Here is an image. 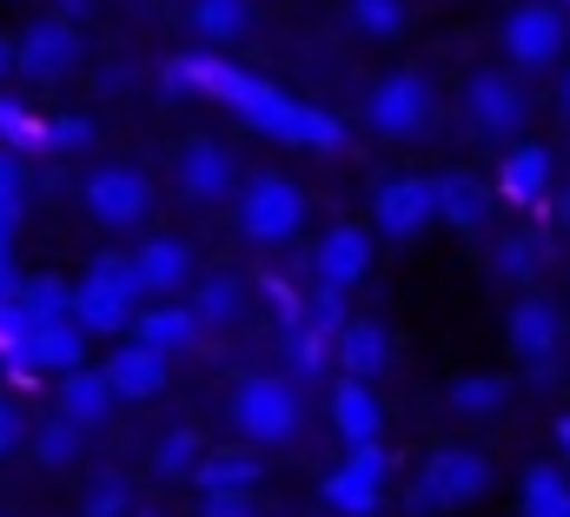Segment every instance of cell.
<instances>
[{
  "mask_svg": "<svg viewBox=\"0 0 570 517\" xmlns=\"http://www.w3.org/2000/svg\"><path fill=\"white\" fill-rule=\"evenodd\" d=\"M33 451H40V465H73L80 458V425L73 418H47L33 431Z\"/></svg>",
  "mask_w": 570,
  "mask_h": 517,
  "instance_id": "e575fe53",
  "label": "cell"
},
{
  "mask_svg": "<svg viewBox=\"0 0 570 517\" xmlns=\"http://www.w3.org/2000/svg\"><path fill=\"white\" fill-rule=\"evenodd\" d=\"M199 517H259L253 491H199Z\"/></svg>",
  "mask_w": 570,
  "mask_h": 517,
  "instance_id": "60d3db41",
  "label": "cell"
},
{
  "mask_svg": "<svg viewBox=\"0 0 570 517\" xmlns=\"http://www.w3.org/2000/svg\"><path fill=\"white\" fill-rule=\"evenodd\" d=\"M140 345H153V352H186L193 339H199V312L193 305H179V299H159V305H146V312H134V325H127Z\"/></svg>",
  "mask_w": 570,
  "mask_h": 517,
  "instance_id": "e0dca14e",
  "label": "cell"
},
{
  "mask_svg": "<svg viewBox=\"0 0 570 517\" xmlns=\"http://www.w3.org/2000/svg\"><path fill=\"white\" fill-rule=\"evenodd\" d=\"M13 445H20V411H13V404L0 398V458H7Z\"/></svg>",
  "mask_w": 570,
  "mask_h": 517,
  "instance_id": "7bdbcfd3",
  "label": "cell"
},
{
  "mask_svg": "<svg viewBox=\"0 0 570 517\" xmlns=\"http://www.w3.org/2000/svg\"><path fill=\"white\" fill-rule=\"evenodd\" d=\"M100 372H107L114 398H159V391H166V352H153L140 339H120Z\"/></svg>",
  "mask_w": 570,
  "mask_h": 517,
  "instance_id": "2e32d148",
  "label": "cell"
},
{
  "mask_svg": "<svg viewBox=\"0 0 570 517\" xmlns=\"http://www.w3.org/2000/svg\"><path fill=\"white\" fill-rule=\"evenodd\" d=\"M13 305H20L27 325H60V319H73V285L53 279V272H33V279H20Z\"/></svg>",
  "mask_w": 570,
  "mask_h": 517,
  "instance_id": "cb8c5ba5",
  "label": "cell"
},
{
  "mask_svg": "<svg viewBox=\"0 0 570 517\" xmlns=\"http://www.w3.org/2000/svg\"><path fill=\"white\" fill-rule=\"evenodd\" d=\"M558 517H570V505H564V511H558Z\"/></svg>",
  "mask_w": 570,
  "mask_h": 517,
  "instance_id": "816d5d0a",
  "label": "cell"
},
{
  "mask_svg": "<svg viewBox=\"0 0 570 517\" xmlns=\"http://www.w3.org/2000/svg\"><path fill=\"white\" fill-rule=\"evenodd\" d=\"M298 319H305L312 332H325V339H332V332L352 319V312H345V285H318V279H312V299L298 305Z\"/></svg>",
  "mask_w": 570,
  "mask_h": 517,
  "instance_id": "836d02e7",
  "label": "cell"
},
{
  "mask_svg": "<svg viewBox=\"0 0 570 517\" xmlns=\"http://www.w3.org/2000/svg\"><path fill=\"white\" fill-rule=\"evenodd\" d=\"M120 511H127V485L120 478H100L87 491V517H120Z\"/></svg>",
  "mask_w": 570,
  "mask_h": 517,
  "instance_id": "b9f144b4",
  "label": "cell"
},
{
  "mask_svg": "<svg viewBox=\"0 0 570 517\" xmlns=\"http://www.w3.org/2000/svg\"><path fill=\"white\" fill-rule=\"evenodd\" d=\"M7 67H13V40H0V74H7Z\"/></svg>",
  "mask_w": 570,
  "mask_h": 517,
  "instance_id": "681fc988",
  "label": "cell"
},
{
  "mask_svg": "<svg viewBox=\"0 0 570 517\" xmlns=\"http://www.w3.org/2000/svg\"><path fill=\"white\" fill-rule=\"evenodd\" d=\"M332 365H338V379H365L372 386L392 365V332L379 319H345L332 332Z\"/></svg>",
  "mask_w": 570,
  "mask_h": 517,
  "instance_id": "4fadbf2b",
  "label": "cell"
},
{
  "mask_svg": "<svg viewBox=\"0 0 570 517\" xmlns=\"http://www.w3.org/2000/svg\"><path fill=\"white\" fill-rule=\"evenodd\" d=\"M451 411L458 418H491V411H504V379H491V372H464V379H451Z\"/></svg>",
  "mask_w": 570,
  "mask_h": 517,
  "instance_id": "f1b7e54d",
  "label": "cell"
},
{
  "mask_svg": "<svg viewBox=\"0 0 570 517\" xmlns=\"http://www.w3.org/2000/svg\"><path fill=\"white\" fill-rule=\"evenodd\" d=\"M199 491H259V451H199Z\"/></svg>",
  "mask_w": 570,
  "mask_h": 517,
  "instance_id": "d4e9b609",
  "label": "cell"
},
{
  "mask_svg": "<svg viewBox=\"0 0 570 517\" xmlns=\"http://www.w3.org/2000/svg\"><path fill=\"white\" fill-rule=\"evenodd\" d=\"M438 220V179H385L372 199V226L385 240H412Z\"/></svg>",
  "mask_w": 570,
  "mask_h": 517,
  "instance_id": "30bf717a",
  "label": "cell"
},
{
  "mask_svg": "<svg viewBox=\"0 0 570 517\" xmlns=\"http://www.w3.org/2000/svg\"><path fill=\"white\" fill-rule=\"evenodd\" d=\"M425 120H431V80L419 67H399L365 94V127L385 133V139H412Z\"/></svg>",
  "mask_w": 570,
  "mask_h": 517,
  "instance_id": "52a82bcc",
  "label": "cell"
},
{
  "mask_svg": "<svg viewBox=\"0 0 570 517\" xmlns=\"http://www.w3.org/2000/svg\"><path fill=\"white\" fill-rule=\"evenodd\" d=\"M80 206L100 226H140L146 206H153V186H146V173H134V166H100V173H87Z\"/></svg>",
  "mask_w": 570,
  "mask_h": 517,
  "instance_id": "9c48e42d",
  "label": "cell"
},
{
  "mask_svg": "<svg viewBox=\"0 0 570 517\" xmlns=\"http://www.w3.org/2000/svg\"><path fill=\"white\" fill-rule=\"evenodd\" d=\"M134 312H140V305H134L127 292H114V285H100V279H80V285H73V325H80L87 339H94V332H107V339H120V332L134 325Z\"/></svg>",
  "mask_w": 570,
  "mask_h": 517,
  "instance_id": "ac0fdd59",
  "label": "cell"
},
{
  "mask_svg": "<svg viewBox=\"0 0 570 517\" xmlns=\"http://www.w3.org/2000/svg\"><path fill=\"white\" fill-rule=\"evenodd\" d=\"M504 332H511V352H518V359H531V365L558 359V339H564L558 305H551V299H538V292H518V299H511Z\"/></svg>",
  "mask_w": 570,
  "mask_h": 517,
  "instance_id": "9a60e30c",
  "label": "cell"
},
{
  "mask_svg": "<svg viewBox=\"0 0 570 517\" xmlns=\"http://www.w3.org/2000/svg\"><path fill=\"white\" fill-rule=\"evenodd\" d=\"M558 226H564V233H570V186H564V193H558Z\"/></svg>",
  "mask_w": 570,
  "mask_h": 517,
  "instance_id": "7dc6e473",
  "label": "cell"
},
{
  "mask_svg": "<svg viewBox=\"0 0 570 517\" xmlns=\"http://www.w3.org/2000/svg\"><path fill=\"white\" fill-rule=\"evenodd\" d=\"M87 279H100V285H114V292H127L134 305L146 299V285H140V265H134V253H100L94 265H87Z\"/></svg>",
  "mask_w": 570,
  "mask_h": 517,
  "instance_id": "d590c367",
  "label": "cell"
},
{
  "mask_svg": "<svg viewBox=\"0 0 570 517\" xmlns=\"http://www.w3.org/2000/svg\"><path fill=\"white\" fill-rule=\"evenodd\" d=\"M332 425H338L345 445H372V438L385 431V404H379V391L365 386V379H338V386H332Z\"/></svg>",
  "mask_w": 570,
  "mask_h": 517,
  "instance_id": "d6986e66",
  "label": "cell"
},
{
  "mask_svg": "<svg viewBox=\"0 0 570 517\" xmlns=\"http://www.w3.org/2000/svg\"><path fill=\"white\" fill-rule=\"evenodd\" d=\"M107 411H114V386H107L100 365H73V372H60V418H73V425L87 431V425H100Z\"/></svg>",
  "mask_w": 570,
  "mask_h": 517,
  "instance_id": "7402d4cb",
  "label": "cell"
},
{
  "mask_svg": "<svg viewBox=\"0 0 570 517\" xmlns=\"http://www.w3.org/2000/svg\"><path fill=\"white\" fill-rule=\"evenodd\" d=\"M87 13V0H60V20H80Z\"/></svg>",
  "mask_w": 570,
  "mask_h": 517,
  "instance_id": "bcb514c9",
  "label": "cell"
},
{
  "mask_svg": "<svg viewBox=\"0 0 570 517\" xmlns=\"http://www.w3.org/2000/svg\"><path fill=\"white\" fill-rule=\"evenodd\" d=\"M27 365H33V372H73V365H87V332H80L73 319L33 325V332H27Z\"/></svg>",
  "mask_w": 570,
  "mask_h": 517,
  "instance_id": "603a6c76",
  "label": "cell"
},
{
  "mask_svg": "<svg viewBox=\"0 0 570 517\" xmlns=\"http://www.w3.org/2000/svg\"><path fill=\"white\" fill-rule=\"evenodd\" d=\"M345 13H352V27L358 33H372V40H399L405 33V0H345Z\"/></svg>",
  "mask_w": 570,
  "mask_h": 517,
  "instance_id": "f546056e",
  "label": "cell"
},
{
  "mask_svg": "<svg viewBox=\"0 0 570 517\" xmlns=\"http://www.w3.org/2000/svg\"><path fill=\"white\" fill-rule=\"evenodd\" d=\"M20 226V193H0V233H13Z\"/></svg>",
  "mask_w": 570,
  "mask_h": 517,
  "instance_id": "f6af8a7d",
  "label": "cell"
},
{
  "mask_svg": "<svg viewBox=\"0 0 570 517\" xmlns=\"http://www.w3.org/2000/svg\"><path fill=\"white\" fill-rule=\"evenodd\" d=\"M27 332H33V325L20 319V305H13V299H0V365H7L20 386L33 379V365H27Z\"/></svg>",
  "mask_w": 570,
  "mask_h": 517,
  "instance_id": "1f68e13d",
  "label": "cell"
},
{
  "mask_svg": "<svg viewBox=\"0 0 570 517\" xmlns=\"http://www.w3.org/2000/svg\"><path fill=\"white\" fill-rule=\"evenodd\" d=\"M564 114H570V67H564Z\"/></svg>",
  "mask_w": 570,
  "mask_h": 517,
  "instance_id": "f907efd6",
  "label": "cell"
},
{
  "mask_svg": "<svg viewBox=\"0 0 570 517\" xmlns=\"http://www.w3.org/2000/svg\"><path fill=\"white\" fill-rule=\"evenodd\" d=\"M524 114H531V100H524V80H518V74L491 67V74H471V80H464V127L471 133L504 139V133L524 127Z\"/></svg>",
  "mask_w": 570,
  "mask_h": 517,
  "instance_id": "ba28073f",
  "label": "cell"
},
{
  "mask_svg": "<svg viewBox=\"0 0 570 517\" xmlns=\"http://www.w3.org/2000/svg\"><path fill=\"white\" fill-rule=\"evenodd\" d=\"M285 352H292V365H298L305 379H318V372L332 365V339H325V332H312V325H298V332L285 339Z\"/></svg>",
  "mask_w": 570,
  "mask_h": 517,
  "instance_id": "f35d334b",
  "label": "cell"
},
{
  "mask_svg": "<svg viewBox=\"0 0 570 517\" xmlns=\"http://www.w3.org/2000/svg\"><path fill=\"white\" fill-rule=\"evenodd\" d=\"M438 220L458 226V233H478L484 226V186L471 173H444L438 179Z\"/></svg>",
  "mask_w": 570,
  "mask_h": 517,
  "instance_id": "484cf974",
  "label": "cell"
},
{
  "mask_svg": "<svg viewBox=\"0 0 570 517\" xmlns=\"http://www.w3.org/2000/svg\"><path fill=\"white\" fill-rule=\"evenodd\" d=\"M385 478H392V451L379 438L372 445H345V458L325 471L318 498H325V511H338V517H372L385 505Z\"/></svg>",
  "mask_w": 570,
  "mask_h": 517,
  "instance_id": "3957f363",
  "label": "cell"
},
{
  "mask_svg": "<svg viewBox=\"0 0 570 517\" xmlns=\"http://www.w3.org/2000/svg\"><path fill=\"white\" fill-rule=\"evenodd\" d=\"M134 265H140L146 299H173L193 279V246L186 240H146L140 253H134Z\"/></svg>",
  "mask_w": 570,
  "mask_h": 517,
  "instance_id": "44dd1931",
  "label": "cell"
},
{
  "mask_svg": "<svg viewBox=\"0 0 570 517\" xmlns=\"http://www.w3.org/2000/svg\"><path fill=\"white\" fill-rule=\"evenodd\" d=\"M73 60H80V33H73V20H60V13L33 20V27L13 40V67L33 74V80H60Z\"/></svg>",
  "mask_w": 570,
  "mask_h": 517,
  "instance_id": "8fae6325",
  "label": "cell"
},
{
  "mask_svg": "<svg viewBox=\"0 0 570 517\" xmlns=\"http://www.w3.org/2000/svg\"><path fill=\"white\" fill-rule=\"evenodd\" d=\"M153 465H159V478H193V465H199V438H193V431H166L159 451H153Z\"/></svg>",
  "mask_w": 570,
  "mask_h": 517,
  "instance_id": "8d00e7d4",
  "label": "cell"
},
{
  "mask_svg": "<svg viewBox=\"0 0 570 517\" xmlns=\"http://www.w3.org/2000/svg\"><path fill=\"white\" fill-rule=\"evenodd\" d=\"M498 47H504V60H511L518 74L558 67V60H564V7H551V0H518V7L504 13V27H498Z\"/></svg>",
  "mask_w": 570,
  "mask_h": 517,
  "instance_id": "8992f818",
  "label": "cell"
},
{
  "mask_svg": "<svg viewBox=\"0 0 570 517\" xmlns=\"http://www.w3.org/2000/svg\"><path fill=\"white\" fill-rule=\"evenodd\" d=\"M193 312H199V325H226V319H239V279H226V272H213V279L199 285V299H193Z\"/></svg>",
  "mask_w": 570,
  "mask_h": 517,
  "instance_id": "d6a6232c",
  "label": "cell"
},
{
  "mask_svg": "<svg viewBox=\"0 0 570 517\" xmlns=\"http://www.w3.org/2000/svg\"><path fill=\"white\" fill-rule=\"evenodd\" d=\"M0 193H20V159L0 146Z\"/></svg>",
  "mask_w": 570,
  "mask_h": 517,
  "instance_id": "ee69618b",
  "label": "cell"
},
{
  "mask_svg": "<svg viewBox=\"0 0 570 517\" xmlns=\"http://www.w3.org/2000/svg\"><path fill=\"white\" fill-rule=\"evenodd\" d=\"M570 505V478L558 465H531L518 485V517H558Z\"/></svg>",
  "mask_w": 570,
  "mask_h": 517,
  "instance_id": "83f0119b",
  "label": "cell"
},
{
  "mask_svg": "<svg viewBox=\"0 0 570 517\" xmlns=\"http://www.w3.org/2000/svg\"><path fill=\"white\" fill-rule=\"evenodd\" d=\"M558 451L570 458V418H558Z\"/></svg>",
  "mask_w": 570,
  "mask_h": 517,
  "instance_id": "c3c4849f",
  "label": "cell"
},
{
  "mask_svg": "<svg viewBox=\"0 0 570 517\" xmlns=\"http://www.w3.org/2000/svg\"><path fill=\"white\" fill-rule=\"evenodd\" d=\"M179 193L199 199V206H219L239 193V173H233V153L219 139H186L179 146Z\"/></svg>",
  "mask_w": 570,
  "mask_h": 517,
  "instance_id": "7c38bea8",
  "label": "cell"
},
{
  "mask_svg": "<svg viewBox=\"0 0 570 517\" xmlns=\"http://www.w3.org/2000/svg\"><path fill=\"white\" fill-rule=\"evenodd\" d=\"M193 33L213 40V47H233L246 27H253V0H193Z\"/></svg>",
  "mask_w": 570,
  "mask_h": 517,
  "instance_id": "4316f807",
  "label": "cell"
},
{
  "mask_svg": "<svg viewBox=\"0 0 570 517\" xmlns=\"http://www.w3.org/2000/svg\"><path fill=\"white\" fill-rule=\"evenodd\" d=\"M484 491H491V458L471 451V445H444V451H431L425 471H419L412 511H458V505H471Z\"/></svg>",
  "mask_w": 570,
  "mask_h": 517,
  "instance_id": "5b68a950",
  "label": "cell"
},
{
  "mask_svg": "<svg viewBox=\"0 0 570 517\" xmlns=\"http://www.w3.org/2000/svg\"><path fill=\"white\" fill-rule=\"evenodd\" d=\"M166 87H193L219 107H233L246 127H259L266 139H285V146H305V153H338L345 146V120H332L325 107L312 100H292L285 87L219 60V53H193V60H166Z\"/></svg>",
  "mask_w": 570,
  "mask_h": 517,
  "instance_id": "6da1fadb",
  "label": "cell"
},
{
  "mask_svg": "<svg viewBox=\"0 0 570 517\" xmlns=\"http://www.w3.org/2000/svg\"><path fill=\"white\" fill-rule=\"evenodd\" d=\"M538 265H544V246L538 240H498V279L524 285V279H538Z\"/></svg>",
  "mask_w": 570,
  "mask_h": 517,
  "instance_id": "74e56055",
  "label": "cell"
},
{
  "mask_svg": "<svg viewBox=\"0 0 570 517\" xmlns=\"http://www.w3.org/2000/svg\"><path fill=\"white\" fill-rule=\"evenodd\" d=\"M239 233L253 240V246H285L298 226H305V193L285 179V173H253L246 186H239Z\"/></svg>",
  "mask_w": 570,
  "mask_h": 517,
  "instance_id": "277c9868",
  "label": "cell"
},
{
  "mask_svg": "<svg viewBox=\"0 0 570 517\" xmlns=\"http://www.w3.org/2000/svg\"><path fill=\"white\" fill-rule=\"evenodd\" d=\"M87 139H94V120H80V114L47 120V153H73V146H87Z\"/></svg>",
  "mask_w": 570,
  "mask_h": 517,
  "instance_id": "ab89813d",
  "label": "cell"
},
{
  "mask_svg": "<svg viewBox=\"0 0 570 517\" xmlns=\"http://www.w3.org/2000/svg\"><path fill=\"white\" fill-rule=\"evenodd\" d=\"M226 418H233V431H239L253 451H266V445L298 438V418H305V404H298L292 379H279V372H253V379H239V386H233Z\"/></svg>",
  "mask_w": 570,
  "mask_h": 517,
  "instance_id": "7a4b0ae2",
  "label": "cell"
},
{
  "mask_svg": "<svg viewBox=\"0 0 570 517\" xmlns=\"http://www.w3.org/2000/svg\"><path fill=\"white\" fill-rule=\"evenodd\" d=\"M0 146L7 153H47V120H33L20 100L0 94Z\"/></svg>",
  "mask_w": 570,
  "mask_h": 517,
  "instance_id": "4dcf8cb0",
  "label": "cell"
},
{
  "mask_svg": "<svg viewBox=\"0 0 570 517\" xmlns=\"http://www.w3.org/2000/svg\"><path fill=\"white\" fill-rule=\"evenodd\" d=\"M498 186H504V199H511V206H538V199L551 193V153H544L538 139L511 146V153H504V166H498Z\"/></svg>",
  "mask_w": 570,
  "mask_h": 517,
  "instance_id": "ffe728a7",
  "label": "cell"
},
{
  "mask_svg": "<svg viewBox=\"0 0 570 517\" xmlns=\"http://www.w3.org/2000/svg\"><path fill=\"white\" fill-rule=\"evenodd\" d=\"M372 272V240H365V226H325L318 233V246H312V279L318 285H358Z\"/></svg>",
  "mask_w": 570,
  "mask_h": 517,
  "instance_id": "5bb4252c",
  "label": "cell"
},
{
  "mask_svg": "<svg viewBox=\"0 0 570 517\" xmlns=\"http://www.w3.org/2000/svg\"><path fill=\"white\" fill-rule=\"evenodd\" d=\"M564 7H570V0H564Z\"/></svg>",
  "mask_w": 570,
  "mask_h": 517,
  "instance_id": "f5cc1de1",
  "label": "cell"
}]
</instances>
